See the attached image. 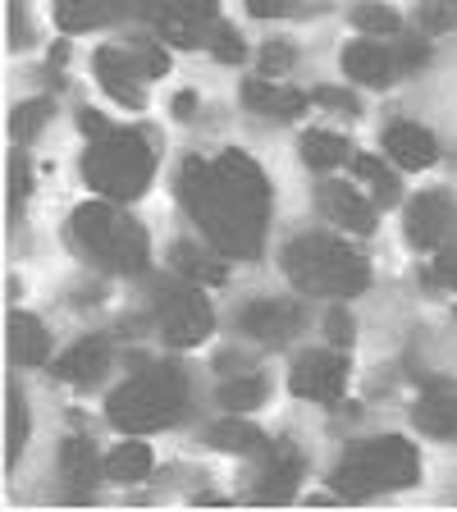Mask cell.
Wrapping results in <instances>:
<instances>
[{
    "label": "cell",
    "instance_id": "1",
    "mask_svg": "<svg viewBox=\"0 0 457 512\" xmlns=\"http://www.w3.org/2000/svg\"><path fill=\"white\" fill-rule=\"evenodd\" d=\"M174 192L206 234L211 252L238 256V261L261 256L270 229V183L252 156L243 151H220L215 160L188 156Z\"/></svg>",
    "mask_w": 457,
    "mask_h": 512
},
{
    "label": "cell",
    "instance_id": "2",
    "mask_svg": "<svg viewBox=\"0 0 457 512\" xmlns=\"http://www.w3.org/2000/svg\"><path fill=\"white\" fill-rule=\"evenodd\" d=\"M288 284L298 293H325V298H357L371 284V270L348 243L330 234H298L279 256Z\"/></svg>",
    "mask_w": 457,
    "mask_h": 512
},
{
    "label": "cell",
    "instance_id": "3",
    "mask_svg": "<svg viewBox=\"0 0 457 512\" xmlns=\"http://www.w3.org/2000/svg\"><path fill=\"white\" fill-rule=\"evenodd\" d=\"M69 238L96 270H110V275H142L147 270L151 243L142 234V224L128 220L106 197L78 206L74 220H69Z\"/></svg>",
    "mask_w": 457,
    "mask_h": 512
},
{
    "label": "cell",
    "instance_id": "4",
    "mask_svg": "<svg viewBox=\"0 0 457 512\" xmlns=\"http://www.w3.org/2000/svg\"><path fill=\"white\" fill-rule=\"evenodd\" d=\"M151 174H156V147H151V133H142V128H110L83 151V179L106 202L142 197L151 188Z\"/></svg>",
    "mask_w": 457,
    "mask_h": 512
},
{
    "label": "cell",
    "instance_id": "5",
    "mask_svg": "<svg viewBox=\"0 0 457 512\" xmlns=\"http://www.w3.org/2000/svg\"><path fill=\"white\" fill-rule=\"evenodd\" d=\"M188 412V375L179 366H142L128 384H119L106 403L110 426L124 435H147V430H165Z\"/></svg>",
    "mask_w": 457,
    "mask_h": 512
},
{
    "label": "cell",
    "instance_id": "6",
    "mask_svg": "<svg viewBox=\"0 0 457 512\" xmlns=\"http://www.w3.org/2000/svg\"><path fill=\"white\" fill-rule=\"evenodd\" d=\"M421 480V453L398 435H380L352 444L334 467V490L343 499H371L384 490H407Z\"/></svg>",
    "mask_w": 457,
    "mask_h": 512
},
{
    "label": "cell",
    "instance_id": "7",
    "mask_svg": "<svg viewBox=\"0 0 457 512\" xmlns=\"http://www.w3.org/2000/svg\"><path fill=\"white\" fill-rule=\"evenodd\" d=\"M156 325L170 348H197L215 330V311L206 302L202 284L192 279H170L156 288Z\"/></svg>",
    "mask_w": 457,
    "mask_h": 512
},
{
    "label": "cell",
    "instance_id": "8",
    "mask_svg": "<svg viewBox=\"0 0 457 512\" xmlns=\"http://www.w3.org/2000/svg\"><path fill=\"white\" fill-rule=\"evenodd\" d=\"M288 389L307 403L320 407H339L343 403V389H348V357L343 352H325V348H311L302 352L293 371H288Z\"/></svg>",
    "mask_w": 457,
    "mask_h": 512
},
{
    "label": "cell",
    "instance_id": "9",
    "mask_svg": "<svg viewBox=\"0 0 457 512\" xmlns=\"http://www.w3.org/2000/svg\"><path fill=\"white\" fill-rule=\"evenodd\" d=\"M151 19H156L160 42H170V46H183V51H192V46H197V37H202L206 23L220 19V0H156Z\"/></svg>",
    "mask_w": 457,
    "mask_h": 512
},
{
    "label": "cell",
    "instance_id": "10",
    "mask_svg": "<svg viewBox=\"0 0 457 512\" xmlns=\"http://www.w3.org/2000/svg\"><path fill=\"white\" fill-rule=\"evenodd\" d=\"M92 69H96V83L101 92L115 96L119 106L128 110H142L147 106V87H142V69L133 60V51H119V46H101L92 55Z\"/></svg>",
    "mask_w": 457,
    "mask_h": 512
},
{
    "label": "cell",
    "instance_id": "11",
    "mask_svg": "<svg viewBox=\"0 0 457 512\" xmlns=\"http://www.w3.org/2000/svg\"><path fill=\"white\" fill-rule=\"evenodd\" d=\"M302 476V448L293 444V439H270L266 448H261V476H256V490L252 499L261 503H284L288 494H293V485H298Z\"/></svg>",
    "mask_w": 457,
    "mask_h": 512
},
{
    "label": "cell",
    "instance_id": "12",
    "mask_svg": "<svg viewBox=\"0 0 457 512\" xmlns=\"http://www.w3.org/2000/svg\"><path fill=\"white\" fill-rule=\"evenodd\" d=\"M238 325H243V334L256 343H284L302 330V307L288 298H261L238 311Z\"/></svg>",
    "mask_w": 457,
    "mask_h": 512
},
{
    "label": "cell",
    "instance_id": "13",
    "mask_svg": "<svg viewBox=\"0 0 457 512\" xmlns=\"http://www.w3.org/2000/svg\"><path fill=\"white\" fill-rule=\"evenodd\" d=\"M156 10V0H55V23L64 32H87L101 23H119L128 14Z\"/></svg>",
    "mask_w": 457,
    "mask_h": 512
},
{
    "label": "cell",
    "instance_id": "14",
    "mask_svg": "<svg viewBox=\"0 0 457 512\" xmlns=\"http://www.w3.org/2000/svg\"><path fill=\"white\" fill-rule=\"evenodd\" d=\"M457 211H453V197L448 192H421V197H412V206H407V238H412V247H421V252H430V247L444 243V234L453 229Z\"/></svg>",
    "mask_w": 457,
    "mask_h": 512
},
{
    "label": "cell",
    "instance_id": "15",
    "mask_svg": "<svg viewBox=\"0 0 457 512\" xmlns=\"http://www.w3.org/2000/svg\"><path fill=\"white\" fill-rule=\"evenodd\" d=\"M316 206L325 220H334L339 229H348V234H371L375 229V206L366 202L352 183H320Z\"/></svg>",
    "mask_w": 457,
    "mask_h": 512
},
{
    "label": "cell",
    "instance_id": "16",
    "mask_svg": "<svg viewBox=\"0 0 457 512\" xmlns=\"http://www.w3.org/2000/svg\"><path fill=\"white\" fill-rule=\"evenodd\" d=\"M55 380L64 384H78V389H92V384H101V375L110 371V343L106 339H78L74 348H64L60 357H55Z\"/></svg>",
    "mask_w": 457,
    "mask_h": 512
},
{
    "label": "cell",
    "instance_id": "17",
    "mask_svg": "<svg viewBox=\"0 0 457 512\" xmlns=\"http://www.w3.org/2000/svg\"><path fill=\"white\" fill-rule=\"evenodd\" d=\"M412 421H416V430L430 439H453L457 435V384L430 380L426 394L416 398Z\"/></svg>",
    "mask_w": 457,
    "mask_h": 512
},
{
    "label": "cell",
    "instance_id": "18",
    "mask_svg": "<svg viewBox=\"0 0 457 512\" xmlns=\"http://www.w3.org/2000/svg\"><path fill=\"white\" fill-rule=\"evenodd\" d=\"M384 151H389V160L403 165V170H426V165L439 160V138L430 128L398 119V124L384 128Z\"/></svg>",
    "mask_w": 457,
    "mask_h": 512
},
{
    "label": "cell",
    "instance_id": "19",
    "mask_svg": "<svg viewBox=\"0 0 457 512\" xmlns=\"http://www.w3.org/2000/svg\"><path fill=\"white\" fill-rule=\"evenodd\" d=\"M243 106L266 119H298L311 106V96L298 87H279L275 78H247L243 83Z\"/></svg>",
    "mask_w": 457,
    "mask_h": 512
},
{
    "label": "cell",
    "instance_id": "20",
    "mask_svg": "<svg viewBox=\"0 0 457 512\" xmlns=\"http://www.w3.org/2000/svg\"><path fill=\"white\" fill-rule=\"evenodd\" d=\"M343 74L362 87H389L394 78H403L394 51L380 42H352L348 51H343Z\"/></svg>",
    "mask_w": 457,
    "mask_h": 512
},
{
    "label": "cell",
    "instance_id": "21",
    "mask_svg": "<svg viewBox=\"0 0 457 512\" xmlns=\"http://www.w3.org/2000/svg\"><path fill=\"white\" fill-rule=\"evenodd\" d=\"M60 476H64V485H69V499H87V485H92L96 476H101V458H96V448H92V439H83V435H69L60 444Z\"/></svg>",
    "mask_w": 457,
    "mask_h": 512
},
{
    "label": "cell",
    "instance_id": "22",
    "mask_svg": "<svg viewBox=\"0 0 457 512\" xmlns=\"http://www.w3.org/2000/svg\"><path fill=\"white\" fill-rule=\"evenodd\" d=\"M10 357L19 366H46L51 362V330L28 311L10 316Z\"/></svg>",
    "mask_w": 457,
    "mask_h": 512
},
{
    "label": "cell",
    "instance_id": "23",
    "mask_svg": "<svg viewBox=\"0 0 457 512\" xmlns=\"http://www.w3.org/2000/svg\"><path fill=\"white\" fill-rule=\"evenodd\" d=\"M298 147H302V160L320 174H330L334 165H348L352 160V142L343 133H330V128H307Z\"/></svg>",
    "mask_w": 457,
    "mask_h": 512
},
{
    "label": "cell",
    "instance_id": "24",
    "mask_svg": "<svg viewBox=\"0 0 457 512\" xmlns=\"http://www.w3.org/2000/svg\"><path fill=\"white\" fill-rule=\"evenodd\" d=\"M151 448L142 444V439H128V444L110 448L106 453V480H115V485H133V480H147L151 476Z\"/></svg>",
    "mask_w": 457,
    "mask_h": 512
},
{
    "label": "cell",
    "instance_id": "25",
    "mask_svg": "<svg viewBox=\"0 0 457 512\" xmlns=\"http://www.w3.org/2000/svg\"><path fill=\"white\" fill-rule=\"evenodd\" d=\"M174 270H179L183 279H192V284H224L229 279V266L224 261H215L211 252H202V247L192 243H174Z\"/></svg>",
    "mask_w": 457,
    "mask_h": 512
},
{
    "label": "cell",
    "instance_id": "26",
    "mask_svg": "<svg viewBox=\"0 0 457 512\" xmlns=\"http://www.w3.org/2000/svg\"><path fill=\"white\" fill-rule=\"evenodd\" d=\"M206 444L211 448H224V453H261V448L270 444L261 430L252 426V421H215L211 430H206Z\"/></svg>",
    "mask_w": 457,
    "mask_h": 512
},
{
    "label": "cell",
    "instance_id": "27",
    "mask_svg": "<svg viewBox=\"0 0 457 512\" xmlns=\"http://www.w3.org/2000/svg\"><path fill=\"white\" fill-rule=\"evenodd\" d=\"M215 398H220V407H229V412H252V407L266 403V380L256 371H243V375H234V380H224Z\"/></svg>",
    "mask_w": 457,
    "mask_h": 512
},
{
    "label": "cell",
    "instance_id": "28",
    "mask_svg": "<svg viewBox=\"0 0 457 512\" xmlns=\"http://www.w3.org/2000/svg\"><path fill=\"white\" fill-rule=\"evenodd\" d=\"M28 430H32L28 403H23L19 389H10V403H5V462H10V467L19 462L23 444H28Z\"/></svg>",
    "mask_w": 457,
    "mask_h": 512
},
{
    "label": "cell",
    "instance_id": "29",
    "mask_svg": "<svg viewBox=\"0 0 457 512\" xmlns=\"http://www.w3.org/2000/svg\"><path fill=\"white\" fill-rule=\"evenodd\" d=\"M352 165V174H357V179H366L371 183V192H375V202H398V192H403V183L394 179V174L384 170V160H375V156H352L348 160Z\"/></svg>",
    "mask_w": 457,
    "mask_h": 512
},
{
    "label": "cell",
    "instance_id": "30",
    "mask_svg": "<svg viewBox=\"0 0 457 512\" xmlns=\"http://www.w3.org/2000/svg\"><path fill=\"white\" fill-rule=\"evenodd\" d=\"M352 23H357L366 37H398V32H403V19H398L389 5H380V0L357 5V10H352Z\"/></svg>",
    "mask_w": 457,
    "mask_h": 512
},
{
    "label": "cell",
    "instance_id": "31",
    "mask_svg": "<svg viewBox=\"0 0 457 512\" xmlns=\"http://www.w3.org/2000/svg\"><path fill=\"white\" fill-rule=\"evenodd\" d=\"M46 119H51V101H46V96H37V101H23V106L14 110V119H10L14 138H19V142L37 138V128H42Z\"/></svg>",
    "mask_w": 457,
    "mask_h": 512
},
{
    "label": "cell",
    "instance_id": "32",
    "mask_svg": "<svg viewBox=\"0 0 457 512\" xmlns=\"http://www.w3.org/2000/svg\"><path fill=\"white\" fill-rule=\"evenodd\" d=\"M211 55L220 64H243L247 60V46H243V37H238L234 23H215L211 28Z\"/></svg>",
    "mask_w": 457,
    "mask_h": 512
},
{
    "label": "cell",
    "instance_id": "33",
    "mask_svg": "<svg viewBox=\"0 0 457 512\" xmlns=\"http://www.w3.org/2000/svg\"><path fill=\"white\" fill-rule=\"evenodd\" d=\"M133 51V60H138V69H142V78H165V69H170V60H165V51H160L151 37H142V42H133L128 46Z\"/></svg>",
    "mask_w": 457,
    "mask_h": 512
},
{
    "label": "cell",
    "instance_id": "34",
    "mask_svg": "<svg viewBox=\"0 0 457 512\" xmlns=\"http://www.w3.org/2000/svg\"><path fill=\"white\" fill-rule=\"evenodd\" d=\"M311 101H316V106H330V110H339V115H362V101H357V96L352 92H343V87H316V92H311Z\"/></svg>",
    "mask_w": 457,
    "mask_h": 512
},
{
    "label": "cell",
    "instance_id": "35",
    "mask_svg": "<svg viewBox=\"0 0 457 512\" xmlns=\"http://www.w3.org/2000/svg\"><path fill=\"white\" fill-rule=\"evenodd\" d=\"M394 60H398V74H412V69H421L430 60V42L403 37V42H394Z\"/></svg>",
    "mask_w": 457,
    "mask_h": 512
},
{
    "label": "cell",
    "instance_id": "36",
    "mask_svg": "<svg viewBox=\"0 0 457 512\" xmlns=\"http://www.w3.org/2000/svg\"><path fill=\"white\" fill-rule=\"evenodd\" d=\"M421 28H426L430 37L457 28V10H448V0H426V5H421Z\"/></svg>",
    "mask_w": 457,
    "mask_h": 512
},
{
    "label": "cell",
    "instance_id": "37",
    "mask_svg": "<svg viewBox=\"0 0 457 512\" xmlns=\"http://www.w3.org/2000/svg\"><path fill=\"white\" fill-rule=\"evenodd\" d=\"M293 60H298V55H293V46H288V42H270L266 51H261V78L288 74V69H293Z\"/></svg>",
    "mask_w": 457,
    "mask_h": 512
},
{
    "label": "cell",
    "instance_id": "38",
    "mask_svg": "<svg viewBox=\"0 0 457 512\" xmlns=\"http://www.w3.org/2000/svg\"><path fill=\"white\" fill-rule=\"evenodd\" d=\"M426 279H435V284H448L457 293V247H444V252L435 256V266L426 270Z\"/></svg>",
    "mask_w": 457,
    "mask_h": 512
},
{
    "label": "cell",
    "instance_id": "39",
    "mask_svg": "<svg viewBox=\"0 0 457 512\" xmlns=\"http://www.w3.org/2000/svg\"><path fill=\"white\" fill-rule=\"evenodd\" d=\"M23 192H32V165L23 156H14V165H10V206L14 211H19Z\"/></svg>",
    "mask_w": 457,
    "mask_h": 512
},
{
    "label": "cell",
    "instance_id": "40",
    "mask_svg": "<svg viewBox=\"0 0 457 512\" xmlns=\"http://www.w3.org/2000/svg\"><path fill=\"white\" fill-rule=\"evenodd\" d=\"M325 330H330V343H339L343 348V343H352V316L343 307H334L330 320H325Z\"/></svg>",
    "mask_w": 457,
    "mask_h": 512
},
{
    "label": "cell",
    "instance_id": "41",
    "mask_svg": "<svg viewBox=\"0 0 457 512\" xmlns=\"http://www.w3.org/2000/svg\"><path fill=\"white\" fill-rule=\"evenodd\" d=\"M298 5V0H247V14H256V19H279V14H288Z\"/></svg>",
    "mask_w": 457,
    "mask_h": 512
},
{
    "label": "cell",
    "instance_id": "42",
    "mask_svg": "<svg viewBox=\"0 0 457 512\" xmlns=\"http://www.w3.org/2000/svg\"><path fill=\"white\" fill-rule=\"evenodd\" d=\"M78 124H83L87 138H101V133H110V128H115L106 115H96V110H83V115H78Z\"/></svg>",
    "mask_w": 457,
    "mask_h": 512
},
{
    "label": "cell",
    "instance_id": "43",
    "mask_svg": "<svg viewBox=\"0 0 457 512\" xmlns=\"http://www.w3.org/2000/svg\"><path fill=\"white\" fill-rule=\"evenodd\" d=\"M170 110H174V119H192L197 115V92H179L170 101Z\"/></svg>",
    "mask_w": 457,
    "mask_h": 512
},
{
    "label": "cell",
    "instance_id": "44",
    "mask_svg": "<svg viewBox=\"0 0 457 512\" xmlns=\"http://www.w3.org/2000/svg\"><path fill=\"white\" fill-rule=\"evenodd\" d=\"M448 5H457V0H448Z\"/></svg>",
    "mask_w": 457,
    "mask_h": 512
}]
</instances>
